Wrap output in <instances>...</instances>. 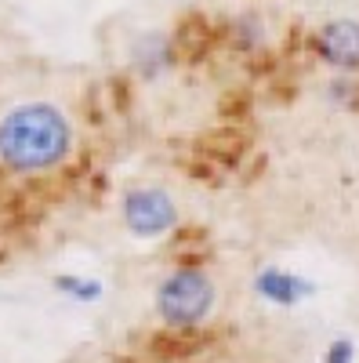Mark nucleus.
<instances>
[{
  "label": "nucleus",
  "mask_w": 359,
  "mask_h": 363,
  "mask_svg": "<svg viewBox=\"0 0 359 363\" xmlns=\"http://www.w3.org/2000/svg\"><path fill=\"white\" fill-rule=\"evenodd\" d=\"M316 55L338 73H359V18H331L316 33Z\"/></svg>",
  "instance_id": "4"
},
{
  "label": "nucleus",
  "mask_w": 359,
  "mask_h": 363,
  "mask_svg": "<svg viewBox=\"0 0 359 363\" xmlns=\"http://www.w3.org/2000/svg\"><path fill=\"white\" fill-rule=\"evenodd\" d=\"M215 309V280L203 269H174L156 287V313L171 327H196Z\"/></svg>",
  "instance_id": "2"
},
{
  "label": "nucleus",
  "mask_w": 359,
  "mask_h": 363,
  "mask_svg": "<svg viewBox=\"0 0 359 363\" xmlns=\"http://www.w3.org/2000/svg\"><path fill=\"white\" fill-rule=\"evenodd\" d=\"M58 291H66V294H73V298H80V301H91V298H98V294H102V287H98V284L80 280V277H62V280H58Z\"/></svg>",
  "instance_id": "6"
},
{
  "label": "nucleus",
  "mask_w": 359,
  "mask_h": 363,
  "mask_svg": "<svg viewBox=\"0 0 359 363\" xmlns=\"http://www.w3.org/2000/svg\"><path fill=\"white\" fill-rule=\"evenodd\" d=\"M73 149V128L51 102L15 106L0 120V160L18 174L58 167Z\"/></svg>",
  "instance_id": "1"
},
{
  "label": "nucleus",
  "mask_w": 359,
  "mask_h": 363,
  "mask_svg": "<svg viewBox=\"0 0 359 363\" xmlns=\"http://www.w3.org/2000/svg\"><path fill=\"white\" fill-rule=\"evenodd\" d=\"M124 222L135 236L153 240V236H164L167 229H174L178 207L160 189H131L124 196Z\"/></svg>",
  "instance_id": "3"
},
{
  "label": "nucleus",
  "mask_w": 359,
  "mask_h": 363,
  "mask_svg": "<svg viewBox=\"0 0 359 363\" xmlns=\"http://www.w3.org/2000/svg\"><path fill=\"white\" fill-rule=\"evenodd\" d=\"M323 359H326V363H352V359H355V345H352L348 338H338V342H331V349H326Z\"/></svg>",
  "instance_id": "7"
},
{
  "label": "nucleus",
  "mask_w": 359,
  "mask_h": 363,
  "mask_svg": "<svg viewBox=\"0 0 359 363\" xmlns=\"http://www.w3.org/2000/svg\"><path fill=\"white\" fill-rule=\"evenodd\" d=\"M258 291H261L268 301H276V306H294V301L305 294V284L297 280V277H290V272L265 269L261 277H258Z\"/></svg>",
  "instance_id": "5"
}]
</instances>
